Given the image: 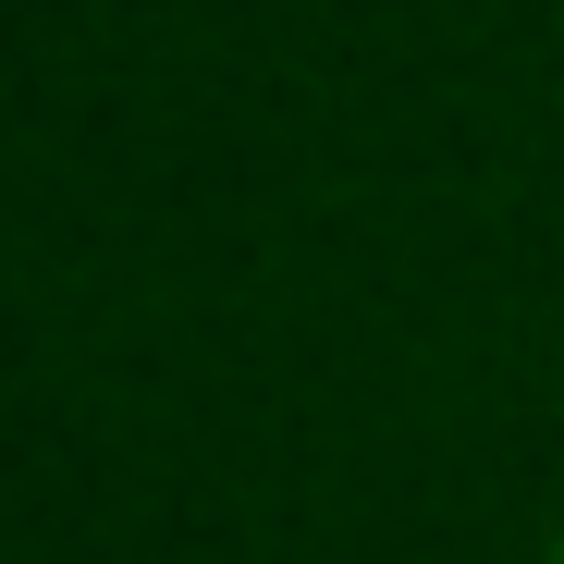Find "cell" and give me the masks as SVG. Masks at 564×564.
I'll list each match as a JSON object with an SVG mask.
<instances>
[{
  "label": "cell",
  "instance_id": "obj_1",
  "mask_svg": "<svg viewBox=\"0 0 564 564\" xmlns=\"http://www.w3.org/2000/svg\"><path fill=\"white\" fill-rule=\"evenodd\" d=\"M552 564H564V540H552Z\"/></svg>",
  "mask_w": 564,
  "mask_h": 564
}]
</instances>
